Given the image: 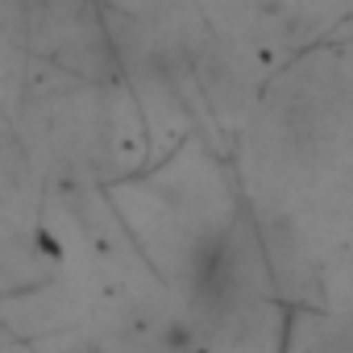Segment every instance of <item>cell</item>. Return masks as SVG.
Returning <instances> with one entry per match:
<instances>
[{"mask_svg": "<svg viewBox=\"0 0 353 353\" xmlns=\"http://www.w3.org/2000/svg\"><path fill=\"white\" fill-rule=\"evenodd\" d=\"M188 291L196 312L208 320H229L258 303L262 295V258L254 245V229L245 221H233L216 229L192 258Z\"/></svg>", "mask_w": 353, "mask_h": 353, "instance_id": "1", "label": "cell"}, {"mask_svg": "<svg viewBox=\"0 0 353 353\" xmlns=\"http://www.w3.org/2000/svg\"><path fill=\"white\" fill-rule=\"evenodd\" d=\"M312 353H353V328H332V332L316 336Z\"/></svg>", "mask_w": 353, "mask_h": 353, "instance_id": "2", "label": "cell"}]
</instances>
